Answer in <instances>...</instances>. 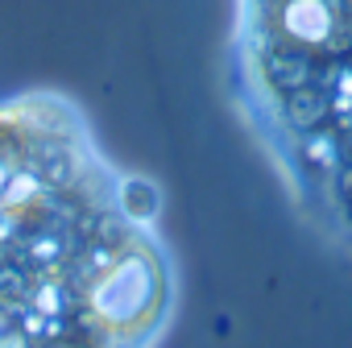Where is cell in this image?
<instances>
[{
  "label": "cell",
  "mask_w": 352,
  "mask_h": 348,
  "mask_svg": "<svg viewBox=\"0 0 352 348\" xmlns=\"http://www.w3.org/2000/svg\"><path fill=\"white\" fill-rule=\"evenodd\" d=\"M83 298L100 327L116 336H149L170 311V270L145 237H133L100 261Z\"/></svg>",
  "instance_id": "6da1fadb"
},
{
  "label": "cell",
  "mask_w": 352,
  "mask_h": 348,
  "mask_svg": "<svg viewBox=\"0 0 352 348\" xmlns=\"http://www.w3.org/2000/svg\"><path fill=\"white\" fill-rule=\"evenodd\" d=\"M116 204H120V212H124L133 224H149V220L157 216L162 191H157L149 179H141V174H129V179L116 183Z\"/></svg>",
  "instance_id": "7a4b0ae2"
}]
</instances>
